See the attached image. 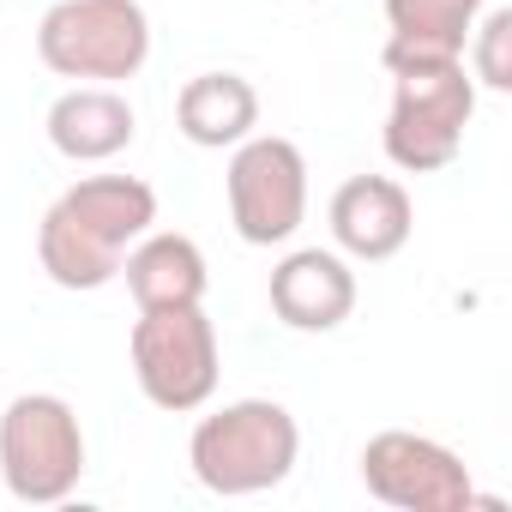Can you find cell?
Instances as JSON below:
<instances>
[{
    "label": "cell",
    "instance_id": "6da1fadb",
    "mask_svg": "<svg viewBox=\"0 0 512 512\" xmlns=\"http://www.w3.org/2000/svg\"><path fill=\"white\" fill-rule=\"evenodd\" d=\"M157 223V187L139 175H85L37 223V260L61 290H103L121 278V253Z\"/></svg>",
    "mask_w": 512,
    "mask_h": 512
},
{
    "label": "cell",
    "instance_id": "7a4b0ae2",
    "mask_svg": "<svg viewBox=\"0 0 512 512\" xmlns=\"http://www.w3.org/2000/svg\"><path fill=\"white\" fill-rule=\"evenodd\" d=\"M302 458V428L278 398H235L211 416L193 422L187 440V464L199 476L205 494L241 500V494H266L278 482H290Z\"/></svg>",
    "mask_w": 512,
    "mask_h": 512
},
{
    "label": "cell",
    "instance_id": "3957f363",
    "mask_svg": "<svg viewBox=\"0 0 512 512\" xmlns=\"http://www.w3.org/2000/svg\"><path fill=\"white\" fill-rule=\"evenodd\" d=\"M476 121V79L464 61H428L392 73V109H386V157L404 175H434L464 151V133Z\"/></svg>",
    "mask_w": 512,
    "mask_h": 512
},
{
    "label": "cell",
    "instance_id": "277c9868",
    "mask_svg": "<svg viewBox=\"0 0 512 512\" xmlns=\"http://www.w3.org/2000/svg\"><path fill=\"white\" fill-rule=\"evenodd\" d=\"M37 61L73 85H121L151 61L139 0H55L37 25Z\"/></svg>",
    "mask_w": 512,
    "mask_h": 512
},
{
    "label": "cell",
    "instance_id": "5b68a950",
    "mask_svg": "<svg viewBox=\"0 0 512 512\" xmlns=\"http://www.w3.org/2000/svg\"><path fill=\"white\" fill-rule=\"evenodd\" d=\"M127 362L139 392L169 410V416H193L211 404L217 374H223V344L217 326L205 314V302L193 308H145L133 338H127Z\"/></svg>",
    "mask_w": 512,
    "mask_h": 512
},
{
    "label": "cell",
    "instance_id": "8992f818",
    "mask_svg": "<svg viewBox=\"0 0 512 512\" xmlns=\"http://www.w3.org/2000/svg\"><path fill=\"white\" fill-rule=\"evenodd\" d=\"M85 476L79 410L55 392H19L0 410V482L25 506H61Z\"/></svg>",
    "mask_w": 512,
    "mask_h": 512
},
{
    "label": "cell",
    "instance_id": "52a82bcc",
    "mask_svg": "<svg viewBox=\"0 0 512 512\" xmlns=\"http://www.w3.org/2000/svg\"><path fill=\"white\" fill-rule=\"evenodd\" d=\"M223 193H229V223L247 247H284L308 223V157H302V145L278 139V133H247L241 145H229Z\"/></svg>",
    "mask_w": 512,
    "mask_h": 512
},
{
    "label": "cell",
    "instance_id": "ba28073f",
    "mask_svg": "<svg viewBox=\"0 0 512 512\" xmlns=\"http://www.w3.org/2000/svg\"><path fill=\"white\" fill-rule=\"evenodd\" d=\"M362 488L392 512H470L482 500L470 464L410 428H386L362 446Z\"/></svg>",
    "mask_w": 512,
    "mask_h": 512
},
{
    "label": "cell",
    "instance_id": "9c48e42d",
    "mask_svg": "<svg viewBox=\"0 0 512 512\" xmlns=\"http://www.w3.org/2000/svg\"><path fill=\"white\" fill-rule=\"evenodd\" d=\"M326 223H332V241L344 260L380 266L392 253H404V241L416 235V205L398 175H350L332 193Z\"/></svg>",
    "mask_w": 512,
    "mask_h": 512
},
{
    "label": "cell",
    "instance_id": "30bf717a",
    "mask_svg": "<svg viewBox=\"0 0 512 512\" xmlns=\"http://www.w3.org/2000/svg\"><path fill=\"white\" fill-rule=\"evenodd\" d=\"M266 296L290 332H338L356 314V272L338 247H296L272 266Z\"/></svg>",
    "mask_w": 512,
    "mask_h": 512
},
{
    "label": "cell",
    "instance_id": "8fae6325",
    "mask_svg": "<svg viewBox=\"0 0 512 512\" xmlns=\"http://www.w3.org/2000/svg\"><path fill=\"white\" fill-rule=\"evenodd\" d=\"M43 127H49V145L67 163H109V157H121L133 145L139 115L115 85H73V91H61L49 103Z\"/></svg>",
    "mask_w": 512,
    "mask_h": 512
},
{
    "label": "cell",
    "instance_id": "7c38bea8",
    "mask_svg": "<svg viewBox=\"0 0 512 512\" xmlns=\"http://www.w3.org/2000/svg\"><path fill=\"white\" fill-rule=\"evenodd\" d=\"M121 278L145 308H193L205 302L211 290V272H205V253L193 235H175V229H145L127 253H121Z\"/></svg>",
    "mask_w": 512,
    "mask_h": 512
},
{
    "label": "cell",
    "instance_id": "4fadbf2b",
    "mask_svg": "<svg viewBox=\"0 0 512 512\" xmlns=\"http://www.w3.org/2000/svg\"><path fill=\"white\" fill-rule=\"evenodd\" d=\"M482 19V0H386V73L428 67V61H464L470 25Z\"/></svg>",
    "mask_w": 512,
    "mask_h": 512
},
{
    "label": "cell",
    "instance_id": "5bb4252c",
    "mask_svg": "<svg viewBox=\"0 0 512 512\" xmlns=\"http://www.w3.org/2000/svg\"><path fill=\"white\" fill-rule=\"evenodd\" d=\"M175 127L199 151H229L260 127V91L241 73H199L175 97Z\"/></svg>",
    "mask_w": 512,
    "mask_h": 512
},
{
    "label": "cell",
    "instance_id": "9a60e30c",
    "mask_svg": "<svg viewBox=\"0 0 512 512\" xmlns=\"http://www.w3.org/2000/svg\"><path fill=\"white\" fill-rule=\"evenodd\" d=\"M464 55H470L464 67H470L476 85H488V91H512V13H506V7L482 13V19L470 25Z\"/></svg>",
    "mask_w": 512,
    "mask_h": 512
}]
</instances>
